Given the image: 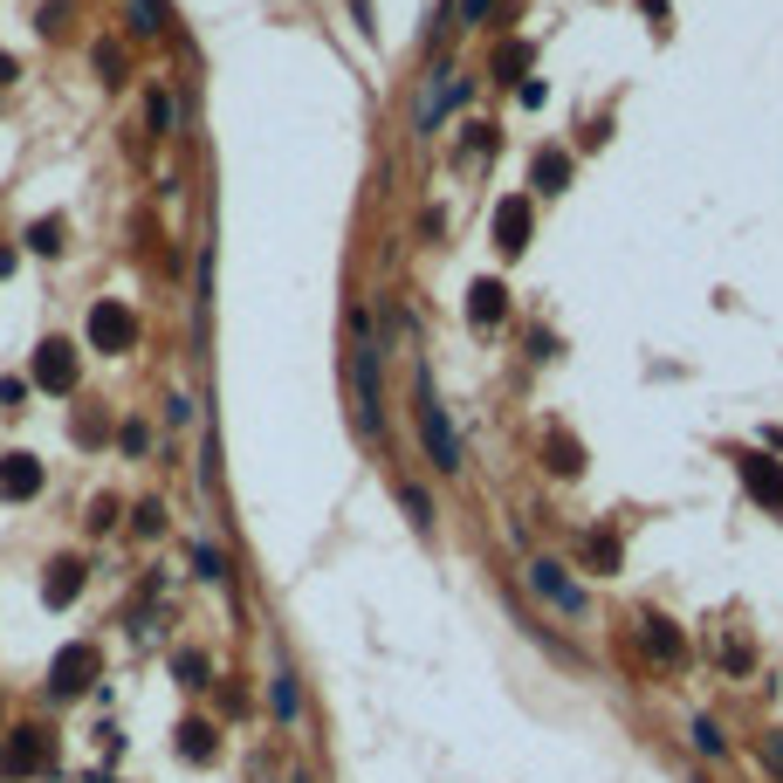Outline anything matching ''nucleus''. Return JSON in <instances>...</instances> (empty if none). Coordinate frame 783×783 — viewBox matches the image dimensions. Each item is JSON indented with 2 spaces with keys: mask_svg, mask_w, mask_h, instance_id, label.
Returning <instances> with one entry per match:
<instances>
[{
  "mask_svg": "<svg viewBox=\"0 0 783 783\" xmlns=\"http://www.w3.org/2000/svg\"><path fill=\"white\" fill-rule=\"evenodd\" d=\"M351 337H358V351H351V371H358V433L379 440L385 433V405H379V330H371V310L364 303H351Z\"/></svg>",
  "mask_w": 783,
  "mask_h": 783,
  "instance_id": "f257e3e1",
  "label": "nucleus"
},
{
  "mask_svg": "<svg viewBox=\"0 0 783 783\" xmlns=\"http://www.w3.org/2000/svg\"><path fill=\"white\" fill-rule=\"evenodd\" d=\"M420 440H427V461H433L440 474H461V468H468L461 440H453V420H447V405L433 399V385H427V379H420Z\"/></svg>",
  "mask_w": 783,
  "mask_h": 783,
  "instance_id": "f03ea898",
  "label": "nucleus"
},
{
  "mask_svg": "<svg viewBox=\"0 0 783 783\" xmlns=\"http://www.w3.org/2000/svg\"><path fill=\"white\" fill-rule=\"evenodd\" d=\"M131 344H138V310L117 303V296H104L90 310V351H131Z\"/></svg>",
  "mask_w": 783,
  "mask_h": 783,
  "instance_id": "7ed1b4c3",
  "label": "nucleus"
},
{
  "mask_svg": "<svg viewBox=\"0 0 783 783\" xmlns=\"http://www.w3.org/2000/svg\"><path fill=\"white\" fill-rule=\"evenodd\" d=\"M529 585H536V598H550L564 618L585 611V585H577V577H570L557 557H536V564H529Z\"/></svg>",
  "mask_w": 783,
  "mask_h": 783,
  "instance_id": "20e7f679",
  "label": "nucleus"
},
{
  "mask_svg": "<svg viewBox=\"0 0 783 783\" xmlns=\"http://www.w3.org/2000/svg\"><path fill=\"white\" fill-rule=\"evenodd\" d=\"M90 681H97V653H90V646H62L56 667H49V694H56V701H76Z\"/></svg>",
  "mask_w": 783,
  "mask_h": 783,
  "instance_id": "39448f33",
  "label": "nucleus"
},
{
  "mask_svg": "<svg viewBox=\"0 0 783 783\" xmlns=\"http://www.w3.org/2000/svg\"><path fill=\"white\" fill-rule=\"evenodd\" d=\"M639 646L659 659V667H687V633L674 626V618H659V611L639 618Z\"/></svg>",
  "mask_w": 783,
  "mask_h": 783,
  "instance_id": "423d86ee",
  "label": "nucleus"
},
{
  "mask_svg": "<svg viewBox=\"0 0 783 783\" xmlns=\"http://www.w3.org/2000/svg\"><path fill=\"white\" fill-rule=\"evenodd\" d=\"M35 385L41 392H76V344H62V337H49L35 351Z\"/></svg>",
  "mask_w": 783,
  "mask_h": 783,
  "instance_id": "0eeeda50",
  "label": "nucleus"
},
{
  "mask_svg": "<svg viewBox=\"0 0 783 783\" xmlns=\"http://www.w3.org/2000/svg\"><path fill=\"white\" fill-rule=\"evenodd\" d=\"M735 468H742V488H750L763 509H783V468L770 461V453H742Z\"/></svg>",
  "mask_w": 783,
  "mask_h": 783,
  "instance_id": "6e6552de",
  "label": "nucleus"
},
{
  "mask_svg": "<svg viewBox=\"0 0 783 783\" xmlns=\"http://www.w3.org/2000/svg\"><path fill=\"white\" fill-rule=\"evenodd\" d=\"M41 461L35 453H0V495H8V502H28V495H41Z\"/></svg>",
  "mask_w": 783,
  "mask_h": 783,
  "instance_id": "1a4fd4ad",
  "label": "nucleus"
},
{
  "mask_svg": "<svg viewBox=\"0 0 783 783\" xmlns=\"http://www.w3.org/2000/svg\"><path fill=\"white\" fill-rule=\"evenodd\" d=\"M76 591H82V564H76V557H56L49 577H41V605H49V611H69Z\"/></svg>",
  "mask_w": 783,
  "mask_h": 783,
  "instance_id": "9d476101",
  "label": "nucleus"
},
{
  "mask_svg": "<svg viewBox=\"0 0 783 783\" xmlns=\"http://www.w3.org/2000/svg\"><path fill=\"white\" fill-rule=\"evenodd\" d=\"M529 206L522 199H502V206H495V247H502V255H522V247H529Z\"/></svg>",
  "mask_w": 783,
  "mask_h": 783,
  "instance_id": "9b49d317",
  "label": "nucleus"
},
{
  "mask_svg": "<svg viewBox=\"0 0 783 783\" xmlns=\"http://www.w3.org/2000/svg\"><path fill=\"white\" fill-rule=\"evenodd\" d=\"M8 763L14 770H49V728H8Z\"/></svg>",
  "mask_w": 783,
  "mask_h": 783,
  "instance_id": "f8f14e48",
  "label": "nucleus"
},
{
  "mask_svg": "<svg viewBox=\"0 0 783 783\" xmlns=\"http://www.w3.org/2000/svg\"><path fill=\"white\" fill-rule=\"evenodd\" d=\"M468 316H474V323H502V316H509V288L495 282V275H481V282L468 288Z\"/></svg>",
  "mask_w": 783,
  "mask_h": 783,
  "instance_id": "ddd939ff",
  "label": "nucleus"
},
{
  "mask_svg": "<svg viewBox=\"0 0 783 783\" xmlns=\"http://www.w3.org/2000/svg\"><path fill=\"white\" fill-rule=\"evenodd\" d=\"M179 756H186V763H214V756H221V728H214V722H186V728H179Z\"/></svg>",
  "mask_w": 783,
  "mask_h": 783,
  "instance_id": "4468645a",
  "label": "nucleus"
},
{
  "mask_svg": "<svg viewBox=\"0 0 783 783\" xmlns=\"http://www.w3.org/2000/svg\"><path fill=\"white\" fill-rule=\"evenodd\" d=\"M544 461H550V474H585V447H577L570 433H550L544 440Z\"/></svg>",
  "mask_w": 783,
  "mask_h": 783,
  "instance_id": "2eb2a0df",
  "label": "nucleus"
},
{
  "mask_svg": "<svg viewBox=\"0 0 783 783\" xmlns=\"http://www.w3.org/2000/svg\"><path fill=\"white\" fill-rule=\"evenodd\" d=\"M687 735H694V750L708 756V763H722V756H728V735H722V722H715V715H694V728H687Z\"/></svg>",
  "mask_w": 783,
  "mask_h": 783,
  "instance_id": "dca6fc26",
  "label": "nucleus"
},
{
  "mask_svg": "<svg viewBox=\"0 0 783 783\" xmlns=\"http://www.w3.org/2000/svg\"><path fill=\"white\" fill-rule=\"evenodd\" d=\"M585 564H591L598 577L618 570V536H611V529H591V536H585Z\"/></svg>",
  "mask_w": 783,
  "mask_h": 783,
  "instance_id": "f3484780",
  "label": "nucleus"
},
{
  "mask_svg": "<svg viewBox=\"0 0 783 783\" xmlns=\"http://www.w3.org/2000/svg\"><path fill=\"white\" fill-rule=\"evenodd\" d=\"M268 708H275V722H296V715H303V701H296V674H275V681H268Z\"/></svg>",
  "mask_w": 783,
  "mask_h": 783,
  "instance_id": "a211bd4d",
  "label": "nucleus"
},
{
  "mask_svg": "<svg viewBox=\"0 0 783 783\" xmlns=\"http://www.w3.org/2000/svg\"><path fill=\"white\" fill-rule=\"evenodd\" d=\"M536 186H544V193H564V186H570V158H564V151H536Z\"/></svg>",
  "mask_w": 783,
  "mask_h": 783,
  "instance_id": "6ab92c4d",
  "label": "nucleus"
},
{
  "mask_svg": "<svg viewBox=\"0 0 783 783\" xmlns=\"http://www.w3.org/2000/svg\"><path fill=\"white\" fill-rule=\"evenodd\" d=\"M193 577L199 585H227V557L214 544H193Z\"/></svg>",
  "mask_w": 783,
  "mask_h": 783,
  "instance_id": "aec40b11",
  "label": "nucleus"
},
{
  "mask_svg": "<svg viewBox=\"0 0 783 783\" xmlns=\"http://www.w3.org/2000/svg\"><path fill=\"white\" fill-rule=\"evenodd\" d=\"M173 674H179V687H214V681H206V674H214V667H206V653H173Z\"/></svg>",
  "mask_w": 783,
  "mask_h": 783,
  "instance_id": "412c9836",
  "label": "nucleus"
},
{
  "mask_svg": "<svg viewBox=\"0 0 783 783\" xmlns=\"http://www.w3.org/2000/svg\"><path fill=\"white\" fill-rule=\"evenodd\" d=\"M399 509L412 516V529H433V502H427V488H412V481H405V488H399Z\"/></svg>",
  "mask_w": 783,
  "mask_h": 783,
  "instance_id": "4be33fe9",
  "label": "nucleus"
},
{
  "mask_svg": "<svg viewBox=\"0 0 783 783\" xmlns=\"http://www.w3.org/2000/svg\"><path fill=\"white\" fill-rule=\"evenodd\" d=\"M28 247H35V255H62V221H35Z\"/></svg>",
  "mask_w": 783,
  "mask_h": 783,
  "instance_id": "5701e85b",
  "label": "nucleus"
},
{
  "mask_svg": "<svg viewBox=\"0 0 783 783\" xmlns=\"http://www.w3.org/2000/svg\"><path fill=\"white\" fill-rule=\"evenodd\" d=\"M756 763L783 783V735H756Z\"/></svg>",
  "mask_w": 783,
  "mask_h": 783,
  "instance_id": "b1692460",
  "label": "nucleus"
},
{
  "mask_svg": "<svg viewBox=\"0 0 783 783\" xmlns=\"http://www.w3.org/2000/svg\"><path fill=\"white\" fill-rule=\"evenodd\" d=\"M117 447H124V453H145V447H151V427H145V420H124V427H117Z\"/></svg>",
  "mask_w": 783,
  "mask_h": 783,
  "instance_id": "393cba45",
  "label": "nucleus"
},
{
  "mask_svg": "<svg viewBox=\"0 0 783 783\" xmlns=\"http://www.w3.org/2000/svg\"><path fill=\"white\" fill-rule=\"evenodd\" d=\"M131 14H138V35H158V28H165V8H158V0H131Z\"/></svg>",
  "mask_w": 783,
  "mask_h": 783,
  "instance_id": "a878e982",
  "label": "nucleus"
},
{
  "mask_svg": "<svg viewBox=\"0 0 783 783\" xmlns=\"http://www.w3.org/2000/svg\"><path fill=\"white\" fill-rule=\"evenodd\" d=\"M495 69H502V76L529 69V49H522V41H509V49H502V56H495ZM516 82H522V76H516Z\"/></svg>",
  "mask_w": 783,
  "mask_h": 783,
  "instance_id": "bb28decb",
  "label": "nucleus"
},
{
  "mask_svg": "<svg viewBox=\"0 0 783 783\" xmlns=\"http://www.w3.org/2000/svg\"><path fill=\"white\" fill-rule=\"evenodd\" d=\"M145 110H151V131H173V97H165V90H151Z\"/></svg>",
  "mask_w": 783,
  "mask_h": 783,
  "instance_id": "cd10ccee",
  "label": "nucleus"
},
{
  "mask_svg": "<svg viewBox=\"0 0 783 783\" xmlns=\"http://www.w3.org/2000/svg\"><path fill=\"white\" fill-rule=\"evenodd\" d=\"M97 69H104V82H124V56L110 49V41H97Z\"/></svg>",
  "mask_w": 783,
  "mask_h": 783,
  "instance_id": "c85d7f7f",
  "label": "nucleus"
},
{
  "mask_svg": "<svg viewBox=\"0 0 783 783\" xmlns=\"http://www.w3.org/2000/svg\"><path fill=\"white\" fill-rule=\"evenodd\" d=\"M131 522H138V536H158V529H165V509H158V502H145Z\"/></svg>",
  "mask_w": 783,
  "mask_h": 783,
  "instance_id": "c756f323",
  "label": "nucleus"
},
{
  "mask_svg": "<svg viewBox=\"0 0 783 783\" xmlns=\"http://www.w3.org/2000/svg\"><path fill=\"white\" fill-rule=\"evenodd\" d=\"M488 14V0H461V8H453V21H481Z\"/></svg>",
  "mask_w": 783,
  "mask_h": 783,
  "instance_id": "7c9ffc66",
  "label": "nucleus"
},
{
  "mask_svg": "<svg viewBox=\"0 0 783 783\" xmlns=\"http://www.w3.org/2000/svg\"><path fill=\"white\" fill-rule=\"evenodd\" d=\"M351 14H358V28H364V35H379V21H371V0H351Z\"/></svg>",
  "mask_w": 783,
  "mask_h": 783,
  "instance_id": "2f4dec72",
  "label": "nucleus"
}]
</instances>
